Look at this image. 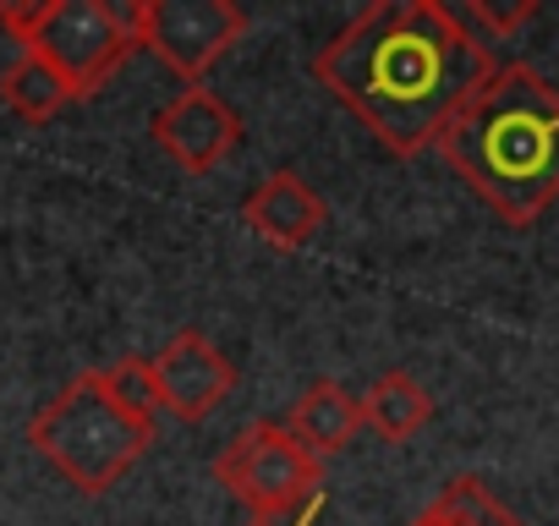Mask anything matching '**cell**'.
Segmentation results:
<instances>
[{
	"label": "cell",
	"mask_w": 559,
	"mask_h": 526,
	"mask_svg": "<svg viewBox=\"0 0 559 526\" xmlns=\"http://www.w3.org/2000/svg\"><path fill=\"white\" fill-rule=\"evenodd\" d=\"M313 77L401 159L433 148L493 77V50L439 0H379L313 61Z\"/></svg>",
	"instance_id": "obj_1"
},
{
	"label": "cell",
	"mask_w": 559,
	"mask_h": 526,
	"mask_svg": "<svg viewBox=\"0 0 559 526\" xmlns=\"http://www.w3.org/2000/svg\"><path fill=\"white\" fill-rule=\"evenodd\" d=\"M439 154L504 225H532L559 203V88L521 61L493 67L444 127Z\"/></svg>",
	"instance_id": "obj_2"
},
{
	"label": "cell",
	"mask_w": 559,
	"mask_h": 526,
	"mask_svg": "<svg viewBox=\"0 0 559 526\" xmlns=\"http://www.w3.org/2000/svg\"><path fill=\"white\" fill-rule=\"evenodd\" d=\"M154 411L148 357H121L78 373L45 411H34L28 444L78 493L99 499L154 450Z\"/></svg>",
	"instance_id": "obj_3"
},
{
	"label": "cell",
	"mask_w": 559,
	"mask_h": 526,
	"mask_svg": "<svg viewBox=\"0 0 559 526\" xmlns=\"http://www.w3.org/2000/svg\"><path fill=\"white\" fill-rule=\"evenodd\" d=\"M0 28L50 72H61L72 99L99 94L121 61L143 50L132 7L116 0H0Z\"/></svg>",
	"instance_id": "obj_4"
},
{
	"label": "cell",
	"mask_w": 559,
	"mask_h": 526,
	"mask_svg": "<svg viewBox=\"0 0 559 526\" xmlns=\"http://www.w3.org/2000/svg\"><path fill=\"white\" fill-rule=\"evenodd\" d=\"M214 482H225L252 521H292L308 504L324 499V461H313L286 422H247L219 455H214Z\"/></svg>",
	"instance_id": "obj_5"
},
{
	"label": "cell",
	"mask_w": 559,
	"mask_h": 526,
	"mask_svg": "<svg viewBox=\"0 0 559 526\" xmlns=\"http://www.w3.org/2000/svg\"><path fill=\"white\" fill-rule=\"evenodd\" d=\"M132 23L138 45L154 50L187 88H198L203 72L247 34V12L236 0H132Z\"/></svg>",
	"instance_id": "obj_6"
},
{
	"label": "cell",
	"mask_w": 559,
	"mask_h": 526,
	"mask_svg": "<svg viewBox=\"0 0 559 526\" xmlns=\"http://www.w3.org/2000/svg\"><path fill=\"white\" fill-rule=\"evenodd\" d=\"M148 384L154 406L170 411L176 422H203L219 411L236 390V362L203 335V330H176L154 357H148Z\"/></svg>",
	"instance_id": "obj_7"
},
{
	"label": "cell",
	"mask_w": 559,
	"mask_h": 526,
	"mask_svg": "<svg viewBox=\"0 0 559 526\" xmlns=\"http://www.w3.org/2000/svg\"><path fill=\"white\" fill-rule=\"evenodd\" d=\"M148 138L159 143V154H165L176 170L209 176L219 159L236 154V143H241V116H236L214 88L198 83V88H181L170 105L154 110Z\"/></svg>",
	"instance_id": "obj_8"
},
{
	"label": "cell",
	"mask_w": 559,
	"mask_h": 526,
	"mask_svg": "<svg viewBox=\"0 0 559 526\" xmlns=\"http://www.w3.org/2000/svg\"><path fill=\"white\" fill-rule=\"evenodd\" d=\"M241 219H247V230L263 236L269 247L297 252V247H308V241L330 225V203H324L319 187H308L297 170H274V176H263V181L247 192Z\"/></svg>",
	"instance_id": "obj_9"
},
{
	"label": "cell",
	"mask_w": 559,
	"mask_h": 526,
	"mask_svg": "<svg viewBox=\"0 0 559 526\" xmlns=\"http://www.w3.org/2000/svg\"><path fill=\"white\" fill-rule=\"evenodd\" d=\"M286 433H292L313 461H330V455H341V450L362 433V395H352L341 379H313V384L292 401Z\"/></svg>",
	"instance_id": "obj_10"
},
{
	"label": "cell",
	"mask_w": 559,
	"mask_h": 526,
	"mask_svg": "<svg viewBox=\"0 0 559 526\" xmlns=\"http://www.w3.org/2000/svg\"><path fill=\"white\" fill-rule=\"evenodd\" d=\"M428 417H433V395L406 368H390L362 390V428H373L390 444H406L412 433H423Z\"/></svg>",
	"instance_id": "obj_11"
},
{
	"label": "cell",
	"mask_w": 559,
	"mask_h": 526,
	"mask_svg": "<svg viewBox=\"0 0 559 526\" xmlns=\"http://www.w3.org/2000/svg\"><path fill=\"white\" fill-rule=\"evenodd\" d=\"M412 526H526L483 477H450Z\"/></svg>",
	"instance_id": "obj_12"
},
{
	"label": "cell",
	"mask_w": 559,
	"mask_h": 526,
	"mask_svg": "<svg viewBox=\"0 0 559 526\" xmlns=\"http://www.w3.org/2000/svg\"><path fill=\"white\" fill-rule=\"evenodd\" d=\"M0 105H7L12 116H23V121H34V127H45L72 105V88L61 83V72H50L39 56L23 50L7 72H0Z\"/></svg>",
	"instance_id": "obj_13"
},
{
	"label": "cell",
	"mask_w": 559,
	"mask_h": 526,
	"mask_svg": "<svg viewBox=\"0 0 559 526\" xmlns=\"http://www.w3.org/2000/svg\"><path fill=\"white\" fill-rule=\"evenodd\" d=\"M526 17H537V0H515V7H493V0H472V7H461V23L488 45V39H504L515 34Z\"/></svg>",
	"instance_id": "obj_14"
},
{
	"label": "cell",
	"mask_w": 559,
	"mask_h": 526,
	"mask_svg": "<svg viewBox=\"0 0 559 526\" xmlns=\"http://www.w3.org/2000/svg\"><path fill=\"white\" fill-rule=\"evenodd\" d=\"M319 515H324V499H319V504H308V510H302V515H292V521H269V526H313ZM252 526H263V521H252Z\"/></svg>",
	"instance_id": "obj_15"
}]
</instances>
